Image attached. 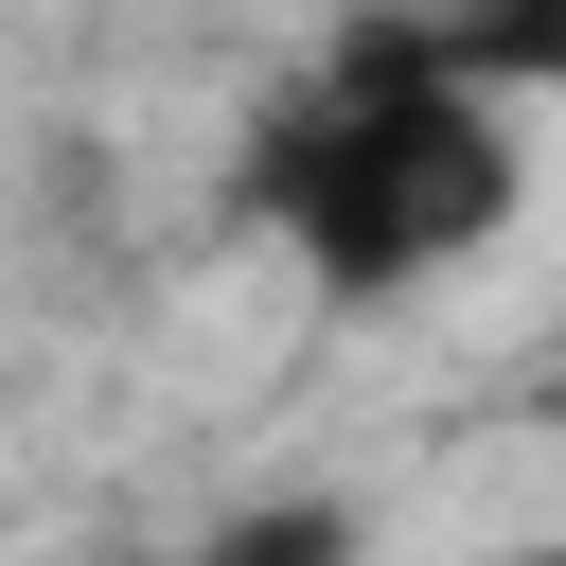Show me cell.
I'll list each match as a JSON object with an SVG mask.
<instances>
[{
  "label": "cell",
  "mask_w": 566,
  "mask_h": 566,
  "mask_svg": "<svg viewBox=\"0 0 566 566\" xmlns=\"http://www.w3.org/2000/svg\"><path fill=\"white\" fill-rule=\"evenodd\" d=\"M513 195H531V177H513V124H495V88H460V71L424 53V18H371V35L336 53V88L248 142V212H265L336 301H407V283L478 265V248L513 230Z\"/></svg>",
  "instance_id": "6da1fadb"
},
{
  "label": "cell",
  "mask_w": 566,
  "mask_h": 566,
  "mask_svg": "<svg viewBox=\"0 0 566 566\" xmlns=\"http://www.w3.org/2000/svg\"><path fill=\"white\" fill-rule=\"evenodd\" d=\"M177 566H371V531H354V495H248V513H212Z\"/></svg>",
  "instance_id": "7a4b0ae2"
},
{
  "label": "cell",
  "mask_w": 566,
  "mask_h": 566,
  "mask_svg": "<svg viewBox=\"0 0 566 566\" xmlns=\"http://www.w3.org/2000/svg\"><path fill=\"white\" fill-rule=\"evenodd\" d=\"M424 53L460 88H566V0H460V18H424Z\"/></svg>",
  "instance_id": "3957f363"
},
{
  "label": "cell",
  "mask_w": 566,
  "mask_h": 566,
  "mask_svg": "<svg viewBox=\"0 0 566 566\" xmlns=\"http://www.w3.org/2000/svg\"><path fill=\"white\" fill-rule=\"evenodd\" d=\"M495 566H566V548H495Z\"/></svg>",
  "instance_id": "277c9868"
}]
</instances>
